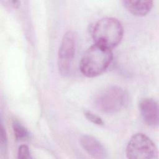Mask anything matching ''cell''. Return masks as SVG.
I'll return each instance as SVG.
<instances>
[{
	"instance_id": "obj_1",
	"label": "cell",
	"mask_w": 159,
	"mask_h": 159,
	"mask_svg": "<svg viewBox=\"0 0 159 159\" xmlns=\"http://www.w3.org/2000/svg\"><path fill=\"white\" fill-rule=\"evenodd\" d=\"M112 58L111 49L94 43L83 53L80 63V71L88 78L98 76L109 67Z\"/></svg>"
},
{
	"instance_id": "obj_2",
	"label": "cell",
	"mask_w": 159,
	"mask_h": 159,
	"mask_svg": "<svg viewBox=\"0 0 159 159\" xmlns=\"http://www.w3.org/2000/svg\"><path fill=\"white\" fill-rule=\"evenodd\" d=\"M123 35L124 29L121 22L112 17L99 19L92 31L94 43L111 50L120 43Z\"/></svg>"
},
{
	"instance_id": "obj_3",
	"label": "cell",
	"mask_w": 159,
	"mask_h": 159,
	"mask_svg": "<svg viewBox=\"0 0 159 159\" xmlns=\"http://www.w3.org/2000/svg\"><path fill=\"white\" fill-rule=\"evenodd\" d=\"M127 101V94L121 88L109 86L101 91L95 99V105L102 112L114 114L120 111Z\"/></svg>"
},
{
	"instance_id": "obj_4",
	"label": "cell",
	"mask_w": 159,
	"mask_h": 159,
	"mask_svg": "<svg viewBox=\"0 0 159 159\" xmlns=\"http://www.w3.org/2000/svg\"><path fill=\"white\" fill-rule=\"evenodd\" d=\"M78 43L77 34L73 30L66 32L61 40L58 52V68L61 75L68 76L72 70Z\"/></svg>"
},
{
	"instance_id": "obj_5",
	"label": "cell",
	"mask_w": 159,
	"mask_h": 159,
	"mask_svg": "<svg viewBox=\"0 0 159 159\" xmlns=\"http://www.w3.org/2000/svg\"><path fill=\"white\" fill-rule=\"evenodd\" d=\"M125 153L127 158L130 159H152L157 158L158 150L148 136L142 133H137L130 139Z\"/></svg>"
},
{
	"instance_id": "obj_6",
	"label": "cell",
	"mask_w": 159,
	"mask_h": 159,
	"mask_svg": "<svg viewBox=\"0 0 159 159\" xmlns=\"http://www.w3.org/2000/svg\"><path fill=\"white\" fill-rule=\"evenodd\" d=\"M139 108L142 119L147 125L150 127H156L158 125V107L154 99H142L140 102Z\"/></svg>"
},
{
	"instance_id": "obj_7",
	"label": "cell",
	"mask_w": 159,
	"mask_h": 159,
	"mask_svg": "<svg viewBox=\"0 0 159 159\" xmlns=\"http://www.w3.org/2000/svg\"><path fill=\"white\" fill-rule=\"evenodd\" d=\"M80 142L83 149L94 158H106L107 152L103 145L95 137L85 135L80 139Z\"/></svg>"
},
{
	"instance_id": "obj_8",
	"label": "cell",
	"mask_w": 159,
	"mask_h": 159,
	"mask_svg": "<svg viewBox=\"0 0 159 159\" xmlns=\"http://www.w3.org/2000/svg\"><path fill=\"white\" fill-rule=\"evenodd\" d=\"M123 6L131 14L137 16H145L152 8L153 1L122 0Z\"/></svg>"
},
{
	"instance_id": "obj_9",
	"label": "cell",
	"mask_w": 159,
	"mask_h": 159,
	"mask_svg": "<svg viewBox=\"0 0 159 159\" xmlns=\"http://www.w3.org/2000/svg\"><path fill=\"white\" fill-rule=\"evenodd\" d=\"M13 132L16 139L19 141L25 140L29 138L30 134L27 129L19 122L14 120L12 125Z\"/></svg>"
},
{
	"instance_id": "obj_10",
	"label": "cell",
	"mask_w": 159,
	"mask_h": 159,
	"mask_svg": "<svg viewBox=\"0 0 159 159\" xmlns=\"http://www.w3.org/2000/svg\"><path fill=\"white\" fill-rule=\"evenodd\" d=\"M84 115L87 120L94 124L99 125H102L104 124V121L102 120V119L99 116L94 114L91 111H85L84 112Z\"/></svg>"
},
{
	"instance_id": "obj_11",
	"label": "cell",
	"mask_w": 159,
	"mask_h": 159,
	"mask_svg": "<svg viewBox=\"0 0 159 159\" xmlns=\"http://www.w3.org/2000/svg\"><path fill=\"white\" fill-rule=\"evenodd\" d=\"M17 158L19 159L32 158L29 147L25 145H20L17 151Z\"/></svg>"
},
{
	"instance_id": "obj_12",
	"label": "cell",
	"mask_w": 159,
	"mask_h": 159,
	"mask_svg": "<svg viewBox=\"0 0 159 159\" xmlns=\"http://www.w3.org/2000/svg\"><path fill=\"white\" fill-rule=\"evenodd\" d=\"M2 2H4L5 6L11 8H17L20 5V1L16 0H11V1H2Z\"/></svg>"
}]
</instances>
